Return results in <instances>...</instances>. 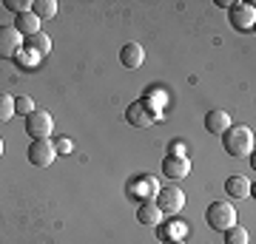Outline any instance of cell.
<instances>
[{
	"label": "cell",
	"mask_w": 256,
	"mask_h": 244,
	"mask_svg": "<svg viewBox=\"0 0 256 244\" xmlns=\"http://www.w3.org/2000/svg\"><path fill=\"white\" fill-rule=\"evenodd\" d=\"M254 131L248 125H228V131L222 134V148L230 156H250L254 154Z\"/></svg>",
	"instance_id": "1"
},
{
	"label": "cell",
	"mask_w": 256,
	"mask_h": 244,
	"mask_svg": "<svg viewBox=\"0 0 256 244\" xmlns=\"http://www.w3.org/2000/svg\"><path fill=\"white\" fill-rule=\"evenodd\" d=\"M205 222H208L210 230L225 233L228 227L236 225V210H234L230 202H214V205H208V210H205Z\"/></svg>",
	"instance_id": "2"
},
{
	"label": "cell",
	"mask_w": 256,
	"mask_h": 244,
	"mask_svg": "<svg viewBox=\"0 0 256 244\" xmlns=\"http://www.w3.org/2000/svg\"><path fill=\"white\" fill-rule=\"evenodd\" d=\"M52 131H54V119H52V114H48V111L34 108L26 117V134L32 136V139H48V136H52Z\"/></svg>",
	"instance_id": "3"
},
{
	"label": "cell",
	"mask_w": 256,
	"mask_h": 244,
	"mask_svg": "<svg viewBox=\"0 0 256 244\" xmlns=\"http://www.w3.org/2000/svg\"><path fill=\"white\" fill-rule=\"evenodd\" d=\"M156 208H160V213H165V216H174V213H180V210L185 208V193L180 188H160L156 190Z\"/></svg>",
	"instance_id": "4"
},
{
	"label": "cell",
	"mask_w": 256,
	"mask_h": 244,
	"mask_svg": "<svg viewBox=\"0 0 256 244\" xmlns=\"http://www.w3.org/2000/svg\"><path fill=\"white\" fill-rule=\"evenodd\" d=\"M26 37L20 34L14 26H0V60H12L20 54Z\"/></svg>",
	"instance_id": "5"
},
{
	"label": "cell",
	"mask_w": 256,
	"mask_h": 244,
	"mask_svg": "<svg viewBox=\"0 0 256 244\" xmlns=\"http://www.w3.org/2000/svg\"><path fill=\"white\" fill-rule=\"evenodd\" d=\"M26 156H28V162L34 165V168H48V165L57 159L54 145L48 142V139H32V145H28Z\"/></svg>",
	"instance_id": "6"
},
{
	"label": "cell",
	"mask_w": 256,
	"mask_h": 244,
	"mask_svg": "<svg viewBox=\"0 0 256 244\" xmlns=\"http://www.w3.org/2000/svg\"><path fill=\"white\" fill-rule=\"evenodd\" d=\"M191 173V159L185 154H168L162 159V176L168 179H185Z\"/></svg>",
	"instance_id": "7"
},
{
	"label": "cell",
	"mask_w": 256,
	"mask_h": 244,
	"mask_svg": "<svg viewBox=\"0 0 256 244\" xmlns=\"http://www.w3.org/2000/svg\"><path fill=\"white\" fill-rule=\"evenodd\" d=\"M126 119H128V125H134V128H148V125H154L156 114L148 108L146 102H131L126 108Z\"/></svg>",
	"instance_id": "8"
},
{
	"label": "cell",
	"mask_w": 256,
	"mask_h": 244,
	"mask_svg": "<svg viewBox=\"0 0 256 244\" xmlns=\"http://www.w3.org/2000/svg\"><path fill=\"white\" fill-rule=\"evenodd\" d=\"M254 20H256V9H254V6H248V3H234V6H230V23H234L239 31L254 28Z\"/></svg>",
	"instance_id": "9"
},
{
	"label": "cell",
	"mask_w": 256,
	"mask_h": 244,
	"mask_svg": "<svg viewBox=\"0 0 256 244\" xmlns=\"http://www.w3.org/2000/svg\"><path fill=\"white\" fill-rule=\"evenodd\" d=\"M225 190H228L230 199H248V196H254V182L248 176H228Z\"/></svg>",
	"instance_id": "10"
},
{
	"label": "cell",
	"mask_w": 256,
	"mask_h": 244,
	"mask_svg": "<svg viewBox=\"0 0 256 244\" xmlns=\"http://www.w3.org/2000/svg\"><path fill=\"white\" fill-rule=\"evenodd\" d=\"M120 63L126 65V68H140V65L146 63V51H142V45L140 43H126L120 48Z\"/></svg>",
	"instance_id": "11"
},
{
	"label": "cell",
	"mask_w": 256,
	"mask_h": 244,
	"mask_svg": "<svg viewBox=\"0 0 256 244\" xmlns=\"http://www.w3.org/2000/svg\"><path fill=\"white\" fill-rule=\"evenodd\" d=\"M230 125V117H228V111H222V108H210L208 114H205V131H210V134H225Z\"/></svg>",
	"instance_id": "12"
},
{
	"label": "cell",
	"mask_w": 256,
	"mask_h": 244,
	"mask_svg": "<svg viewBox=\"0 0 256 244\" xmlns=\"http://www.w3.org/2000/svg\"><path fill=\"white\" fill-rule=\"evenodd\" d=\"M23 45H26V51L32 57H46L48 51H52V37L43 34V31H37V34H32L28 40H23Z\"/></svg>",
	"instance_id": "13"
},
{
	"label": "cell",
	"mask_w": 256,
	"mask_h": 244,
	"mask_svg": "<svg viewBox=\"0 0 256 244\" xmlns=\"http://www.w3.org/2000/svg\"><path fill=\"white\" fill-rule=\"evenodd\" d=\"M14 28H18L23 37H32V34H37V31H40V20H37L32 11H23V14H18V17H14Z\"/></svg>",
	"instance_id": "14"
},
{
	"label": "cell",
	"mask_w": 256,
	"mask_h": 244,
	"mask_svg": "<svg viewBox=\"0 0 256 244\" xmlns=\"http://www.w3.org/2000/svg\"><path fill=\"white\" fill-rule=\"evenodd\" d=\"M160 208H156L154 202H142L137 208V222H142V225H148V227H154V225H160Z\"/></svg>",
	"instance_id": "15"
},
{
	"label": "cell",
	"mask_w": 256,
	"mask_h": 244,
	"mask_svg": "<svg viewBox=\"0 0 256 244\" xmlns=\"http://www.w3.org/2000/svg\"><path fill=\"white\" fill-rule=\"evenodd\" d=\"M32 14H34L37 20L57 17V0H32Z\"/></svg>",
	"instance_id": "16"
},
{
	"label": "cell",
	"mask_w": 256,
	"mask_h": 244,
	"mask_svg": "<svg viewBox=\"0 0 256 244\" xmlns=\"http://www.w3.org/2000/svg\"><path fill=\"white\" fill-rule=\"evenodd\" d=\"M14 117V97L0 91V122H9Z\"/></svg>",
	"instance_id": "17"
},
{
	"label": "cell",
	"mask_w": 256,
	"mask_h": 244,
	"mask_svg": "<svg viewBox=\"0 0 256 244\" xmlns=\"http://www.w3.org/2000/svg\"><path fill=\"white\" fill-rule=\"evenodd\" d=\"M225 244H248V230L239 227V225L228 227V230H225Z\"/></svg>",
	"instance_id": "18"
},
{
	"label": "cell",
	"mask_w": 256,
	"mask_h": 244,
	"mask_svg": "<svg viewBox=\"0 0 256 244\" xmlns=\"http://www.w3.org/2000/svg\"><path fill=\"white\" fill-rule=\"evenodd\" d=\"M32 111H34V100H32V97H18V100H14V114L28 117Z\"/></svg>",
	"instance_id": "19"
},
{
	"label": "cell",
	"mask_w": 256,
	"mask_h": 244,
	"mask_svg": "<svg viewBox=\"0 0 256 244\" xmlns=\"http://www.w3.org/2000/svg\"><path fill=\"white\" fill-rule=\"evenodd\" d=\"M52 145H54V154H57V156H68V154H72V148H74L68 136H57Z\"/></svg>",
	"instance_id": "20"
},
{
	"label": "cell",
	"mask_w": 256,
	"mask_h": 244,
	"mask_svg": "<svg viewBox=\"0 0 256 244\" xmlns=\"http://www.w3.org/2000/svg\"><path fill=\"white\" fill-rule=\"evenodd\" d=\"M3 6L14 14H23V11H32V3L28 0H3Z\"/></svg>",
	"instance_id": "21"
},
{
	"label": "cell",
	"mask_w": 256,
	"mask_h": 244,
	"mask_svg": "<svg viewBox=\"0 0 256 244\" xmlns=\"http://www.w3.org/2000/svg\"><path fill=\"white\" fill-rule=\"evenodd\" d=\"M162 244H185V242H182V239H165Z\"/></svg>",
	"instance_id": "22"
},
{
	"label": "cell",
	"mask_w": 256,
	"mask_h": 244,
	"mask_svg": "<svg viewBox=\"0 0 256 244\" xmlns=\"http://www.w3.org/2000/svg\"><path fill=\"white\" fill-rule=\"evenodd\" d=\"M0 156H3V139H0Z\"/></svg>",
	"instance_id": "23"
}]
</instances>
